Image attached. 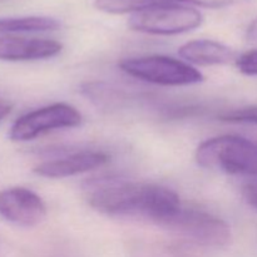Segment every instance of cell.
I'll use <instances>...</instances> for the list:
<instances>
[{"mask_svg":"<svg viewBox=\"0 0 257 257\" xmlns=\"http://www.w3.org/2000/svg\"><path fill=\"white\" fill-rule=\"evenodd\" d=\"M90 207L113 217L138 216L162 227L182 207L177 193L155 183L132 182L119 176L90 178L84 183Z\"/></svg>","mask_w":257,"mask_h":257,"instance_id":"1","label":"cell"},{"mask_svg":"<svg viewBox=\"0 0 257 257\" xmlns=\"http://www.w3.org/2000/svg\"><path fill=\"white\" fill-rule=\"evenodd\" d=\"M200 167L227 175L257 176V142L240 136H218L197 147Z\"/></svg>","mask_w":257,"mask_h":257,"instance_id":"2","label":"cell"},{"mask_svg":"<svg viewBox=\"0 0 257 257\" xmlns=\"http://www.w3.org/2000/svg\"><path fill=\"white\" fill-rule=\"evenodd\" d=\"M119 68L133 78L165 87L198 84L203 74L187 62L167 55H147L123 59Z\"/></svg>","mask_w":257,"mask_h":257,"instance_id":"3","label":"cell"},{"mask_svg":"<svg viewBox=\"0 0 257 257\" xmlns=\"http://www.w3.org/2000/svg\"><path fill=\"white\" fill-rule=\"evenodd\" d=\"M202 22V14L195 8L185 4H165L132 14L128 27L146 34L176 35L197 29Z\"/></svg>","mask_w":257,"mask_h":257,"instance_id":"4","label":"cell"},{"mask_svg":"<svg viewBox=\"0 0 257 257\" xmlns=\"http://www.w3.org/2000/svg\"><path fill=\"white\" fill-rule=\"evenodd\" d=\"M162 227L207 247H226L232 240L231 227L225 221L195 208L181 207Z\"/></svg>","mask_w":257,"mask_h":257,"instance_id":"5","label":"cell"},{"mask_svg":"<svg viewBox=\"0 0 257 257\" xmlns=\"http://www.w3.org/2000/svg\"><path fill=\"white\" fill-rule=\"evenodd\" d=\"M82 119L80 112L73 105L54 103L18 118L10 128L9 137L15 142H27L52 131L78 127Z\"/></svg>","mask_w":257,"mask_h":257,"instance_id":"6","label":"cell"},{"mask_svg":"<svg viewBox=\"0 0 257 257\" xmlns=\"http://www.w3.org/2000/svg\"><path fill=\"white\" fill-rule=\"evenodd\" d=\"M0 216L19 227H35L47 217V206L29 188H5L0 191Z\"/></svg>","mask_w":257,"mask_h":257,"instance_id":"7","label":"cell"},{"mask_svg":"<svg viewBox=\"0 0 257 257\" xmlns=\"http://www.w3.org/2000/svg\"><path fill=\"white\" fill-rule=\"evenodd\" d=\"M63 49L62 43L43 38L0 35V60L28 62L53 58Z\"/></svg>","mask_w":257,"mask_h":257,"instance_id":"8","label":"cell"},{"mask_svg":"<svg viewBox=\"0 0 257 257\" xmlns=\"http://www.w3.org/2000/svg\"><path fill=\"white\" fill-rule=\"evenodd\" d=\"M109 161L107 153L98 151H82L55 158L35 166L33 172L45 178H65L82 175L104 166Z\"/></svg>","mask_w":257,"mask_h":257,"instance_id":"9","label":"cell"},{"mask_svg":"<svg viewBox=\"0 0 257 257\" xmlns=\"http://www.w3.org/2000/svg\"><path fill=\"white\" fill-rule=\"evenodd\" d=\"M178 54L188 64L225 65L236 62L237 55L228 45L210 39L191 40L178 49Z\"/></svg>","mask_w":257,"mask_h":257,"instance_id":"10","label":"cell"},{"mask_svg":"<svg viewBox=\"0 0 257 257\" xmlns=\"http://www.w3.org/2000/svg\"><path fill=\"white\" fill-rule=\"evenodd\" d=\"M59 28L60 22L49 17L0 18V35L53 32Z\"/></svg>","mask_w":257,"mask_h":257,"instance_id":"11","label":"cell"},{"mask_svg":"<svg viewBox=\"0 0 257 257\" xmlns=\"http://www.w3.org/2000/svg\"><path fill=\"white\" fill-rule=\"evenodd\" d=\"M165 4H182V0H94V7L107 14H136Z\"/></svg>","mask_w":257,"mask_h":257,"instance_id":"12","label":"cell"},{"mask_svg":"<svg viewBox=\"0 0 257 257\" xmlns=\"http://www.w3.org/2000/svg\"><path fill=\"white\" fill-rule=\"evenodd\" d=\"M220 118L222 120H226V122L252 123V124H257V105H248V107L228 110V112L222 113Z\"/></svg>","mask_w":257,"mask_h":257,"instance_id":"13","label":"cell"},{"mask_svg":"<svg viewBox=\"0 0 257 257\" xmlns=\"http://www.w3.org/2000/svg\"><path fill=\"white\" fill-rule=\"evenodd\" d=\"M236 67L242 74L257 77V49L243 53L236 59Z\"/></svg>","mask_w":257,"mask_h":257,"instance_id":"14","label":"cell"},{"mask_svg":"<svg viewBox=\"0 0 257 257\" xmlns=\"http://www.w3.org/2000/svg\"><path fill=\"white\" fill-rule=\"evenodd\" d=\"M250 0H182L183 3L187 4L197 5L201 8H207V9H222V8L233 7V5L243 4Z\"/></svg>","mask_w":257,"mask_h":257,"instance_id":"15","label":"cell"},{"mask_svg":"<svg viewBox=\"0 0 257 257\" xmlns=\"http://www.w3.org/2000/svg\"><path fill=\"white\" fill-rule=\"evenodd\" d=\"M243 197H245L246 202L252 207L257 208V182L248 183L243 187L242 190Z\"/></svg>","mask_w":257,"mask_h":257,"instance_id":"16","label":"cell"},{"mask_svg":"<svg viewBox=\"0 0 257 257\" xmlns=\"http://www.w3.org/2000/svg\"><path fill=\"white\" fill-rule=\"evenodd\" d=\"M246 39L250 43H257V18L250 23L246 29Z\"/></svg>","mask_w":257,"mask_h":257,"instance_id":"17","label":"cell"},{"mask_svg":"<svg viewBox=\"0 0 257 257\" xmlns=\"http://www.w3.org/2000/svg\"><path fill=\"white\" fill-rule=\"evenodd\" d=\"M12 109H13L12 103H9L8 100L2 99V98H0V120L4 119L5 117H8V115L10 114V112H12Z\"/></svg>","mask_w":257,"mask_h":257,"instance_id":"18","label":"cell"}]
</instances>
